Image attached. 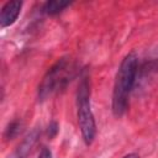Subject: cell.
Listing matches in <instances>:
<instances>
[{"mask_svg":"<svg viewBox=\"0 0 158 158\" xmlns=\"http://www.w3.org/2000/svg\"><path fill=\"white\" fill-rule=\"evenodd\" d=\"M139 70L138 57L135 52L126 54L116 73L114 90H112V114L121 117L128 106L130 94L136 84Z\"/></svg>","mask_w":158,"mask_h":158,"instance_id":"obj_1","label":"cell"},{"mask_svg":"<svg viewBox=\"0 0 158 158\" xmlns=\"http://www.w3.org/2000/svg\"><path fill=\"white\" fill-rule=\"evenodd\" d=\"M75 63L69 57H62L60 59H58L47 70L38 85V100L44 101L48 98L63 91L75 77Z\"/></svg>","mask_w":158,"mask_h":158,"instance_id":"obj_2","label":"cell"},{"mask_svg":"<svg viewBox=\"0 0 158 158\" xmlns=\"http://www.w3.org/2000/svg\"><path fill=\"white\" fill-rule=\"evenodd\" d=\"M77 116L83 141L90 146L96 136V123L90 106V79L85 72L80 77L77 90Z\"/></svg>","mask_w":158,"mask_h":158,"instance_id":"obj_3","label":"cell"},{"mask_svg":"<svg viewBox=\"0 0 158 158\" xmlns=\"http://www.w3.org/2000/svg\"><path fill=\"white\" fill-rule=\"evenodd\" d=\"M22 7V2L21 1H7L2 9H1V14H0V26L2 28L11 26L19 17L20 11Z\"/></svg>","mask_w":158,"mask_h":158,"instance_id":"obj_4","label":"cell"},{"mask_svg":"<svg viewBox=\"0 0 158 158\" xmlns=\"http://www.w3.org/2000/svg\"><path fill=\"white\" fill-rule=\"evenodd\" d=\"M37 137H38V131H37V130H33V131L23 139V142L17 147V149H16L9 158H25V157L27 156V153L30 152L31 147L33 146V143L36 142Z\"/></svg>","mask_w":158,"mask_h":158,"instance_id":"obj_5","label":"cell"},{"mask_svg":"<svg viewBox=\"0 0 158 158\" xmlns=\"http://www.w3.org/2000/svg\"><path fill=\"white\" fill-rule=\"evenodd\" d=\"M70 5L69 1H62V0H51L44 2L42 11L47 15H57L59 12H62L65 7H68Z\"/></svg>","mask_w":158,"mask_h":158,"instance_id":"obj_6","label":"cell"},{"mask_svg":"<svg viewBox=\"0 0 158 158\" xmlns=\"http://www.w3.org/2000/svg\"><path fill=\"white\" fill-rule=\"evenodd\" d=\"M21 128H22V122L19 121V120H14V121H11L7 125V127L5 130V133H4V137L7 141L9 139H12V138H15L21 132Z\"/></svg>","mask_w":158,"mask_h":158,"instance_id":"obj_7","label":"cell"},{"mask_svg":"<svg viewBox=\"0 0 158 158\" xmlns=\"http://www.w3.org/2000/svg\"><path fill=\"white\" fill-rule=\"evenodd\" d=\"M58 133V123L56 121H52L48 125V130H47V135L49 138H53Z\"/></svg>","mask_w":158,"mask_h":158,"instance_id":"obj_8","label":"cell"},{"mask_svg":"<svg viewBox=\"0 0 158 158\" xmlns=\"http://www.w3.org/2000/svg\"><path fill=\"white\" fill-rule=\"evenodd\" d=\"M38 158H52V152L49 148L47 147H43L38 154Z\"/></svg>","mask_w":158,"mask_h":158,"instance_id":"obj_9","label":"cell"},{"mask_svg":"<svg viewBox=\"0 0 158 158\" xmlns=\"http://www.w3.org/2000/svg\"><path fill=\"white\" fill-rule=\"evenodd\" d=\"M122 158H139V156L137 153H128V154L123 156Z\"/></svg>","mask_w":158,"mask_h":158,"instance_id":"obj_10","label":"cell"}]
</instances>
